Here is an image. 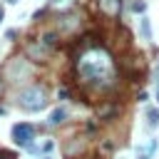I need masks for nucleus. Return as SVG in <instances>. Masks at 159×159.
<instances>
[{
  "label": "nucleus",
  "mask_w": 159,
  "mask_h": 159,
  "mask_svg": "<svg viewBox=\"0 0 159 159\" xmlns=\"http://www.w3.org/2000/svg\"><path fill=\"white\" fill-rule=\"evenodd\" d=\"M5 37H7V40H15V37H17V30H7Z\"/></svg>",
  "instance_id": "11"
},
{
  "label": "nucleus",
  "mask_w": 159,
  "mask_h": 159,
  "mask_svg": "<svg viewBox=\"0 0 159 159\" xmlns=\"http://www.w3.org/2000/svg\"><path fill=\"white\" fill-rule=\"evenodd\" d=\"M139 32H142V40H152V22L147 15L139 17Z\"/></svg>",
  "instance_id": "8"
},
{
  "label": "nucleus",
  "mask_w": 159,
  "mask_h": 159,
  "mask_svg": "<svg viewBox=\"0 0 159 159\" xmlns=\"http://www.w3.org/2000/svg\"><path fill=\"white\" fill-rule=\"evenodd\" d=\"M2 17H5V7L0 5V22H2Z\"/></svg>",
  "instance_id": "13"
},
{
  "label": "nucleus",
  "mask_w": 159,
  "mask_h": 159,
  "mask_svg": "<svg viewBox=\"0 0 159 159\" xmlns=\"http://www.w3.org/2000/svg\"><path fill=\"white\" fill-rule=\"evenodd\" d=\"M97 5H99V10H102L104 15H109V17H117L119 10H122V0H97Z\"/></svg>",
  "instance_id": "6"
},
{
  "label": "nucleus",
  "mask_w": 159,
  "mask_h": 159,
  "mask_svg": "<svg viewBox=\"0 0 159 159\" xmlns=\"http://www.w3.org/2000/svg\"><path fill=\"white\" fill-rule=\"evenodd\" d=\"M77 72L80 77H84L87 82H102V80H109L112 77V60L107 52L102 50H89L80 57L77 62Z\"/></svg>",
  "instance_id": "1"
},
{
  "label": "nucleus",
  "mask_w": 159,
  "mask_h": 159,
  "mask_svg": "<svg viewBox=\"0 0 159 159\" xmlns=\"http://www.w3.org/2000/svg\"><path fill=\"white\" fill-rule=\"evenodd\" d=\"M32 139H35V127L30 122H17L12 124V142L22 149H30L32 147Z\"/></svg>",
  "instance_id": "3"
},
{
  "label": "nucleus",
  "mask_w": 159,
  "mask_h": 159,
  "mask_svg": "<svg viewBox=\"0 0 159 159\" xmlns=\"http://www.w3.org/2000/svg\"><path fill=\"white\" fill-rule=\"evenodd\" d=\"M132 10H134V12H139V15H144L147 2H144V0H134V2H132Z\"/></svg>",
  "instance_id": "10"
},
{
  "label": "nucleus",
  "mask_w": 159,
  "mask_h": 159,
  "mask_svg": "<svg viewBox=\"0 0 159 159\" xmlns=\"http://www.w3.org/2000/svg\"><path fill=\"white\" fill-rule=\"evenodd\" d=\"M0 89H2V77H0Z\"/></svg>",
  "instance_id": "15"
},
{
  "label": "nucleus",
  "mask_w": 159,
  "mask_h": 159,
  "mask_svg": "<svg viewBox=\"0 0 159 159\" xmlns=\"http://www.w3.org/2000/svg\"><path fill=\"white\" fill-rule=\"evenodd\" d=\"M144 117H147V127L149 129H157L159 127V107H149L144 112Z\"/></svg>",
  "instance_id": "7"
},
{
  "label": "nucleus",
  "mask_w": 159,
  "mask_h": 159,
  "mask_svg": "<svg viewBox=\"0 0 159 159\" xmlns=\"http://www.w3.org/2000/svg\"><path fill=\"white\" fill-rule=\"evenodd\" d=\"M65 119H67V109H65V107H57V109H52V114H50V124H52V127L62 124Z\"/></svg>",
  "instance_id": "9"
},
{
  "label": "nucleus",
  "mask_w": 159,
  "mask_h": 159,
  "mask_svg": "<svg viewBox=\"0 0 159 159\" xmlns=\"http://www.w3.org/2000/svg\"><path fill=\"white\" fill-rule=\"evenodd\" d=\"M30 72H32V67L27 65V60L15 57V60L7 65V80H10V82H20V80H25V77H30Z\"/></svg>",
  "instance_id": "4"
},
{
  "label": "nucleus",
  "mask_w": 159,
  "mask_h": 159,
  "mask_svg": "<svg viewBox=\"0 0 159 159\" xmlns=\"http://www.w3.org/2000/svg\"><path fill=\"white\" fill-rule=\"evenodd\" d=\"M0 159H10V157H0Z\"/></svg>",
  "instance_id": "16"
},
{
  "label": "nucleus",
  "mask_w": 159,
  "mask_h": 159,
  "mask_svg": "<svg viewBox=\"0 0 159 159\" xmlns=\"http://www.w3.org/2000/svg\"><path fill=\"white\" fill-rule=\"evenodd\" d=\"M157 75H159V62H157Z\"/></svg>",
  "instance_id": "14"
},
{
  "label": "nucleus",
  "mask_w": 159,
  "mask_h": 159,
  "mask_svg": "<svg viewBox=\"0 0 159 159\" xmlns=\"http://www.w3.org/2000/svg\"><path fill=\"white\" fill-rule=\"evenodd\" d=\"M15 102H17V107L25 109V112H42V109L47 107V92H45V87H40V84H30V87H25V89L17 92Z\"/></svg>",
  "instance_id": "2"
},
{
  "label": "nucleus",
  "mask_w": 159,
  "mask_h": 159,
  "mask_svg": "<svg viewBox=\"0 0 159 159\" xmlns=\"http://www.w3.org/2000/svg\"><path fill=\"white\" fill-rule=\"evenodd\" d=\"M154 94H157V102H159V75H157V92Z\"/></svg>",
  "instance_id": "12"
},
{
  "label": "nucleus",
  "mask_w": 159,
  "mask_h": 159,
  "mask_svg": "<svg viewBox=\"0 0 159 159\" xmlns=\"http://www.w3.org/2000/svg\"><path fill=\"white\" fill-rule=\"evenodd\" d=\"M157 149H159V139H147L144 144H139L137 147V159H154V154H157Z\"/></svg>",
  "instance_id": "5"
}]
</instances>
